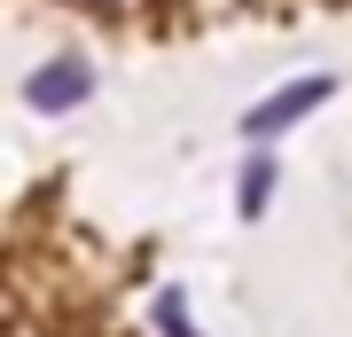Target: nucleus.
<instances>
[{
  "instance_id": "obj_1",
  "label": "nucleus",
  "mask_w": 352,
  "mask_h": 337,
  "mask_svg": "<svg viewBox=\"0 0 352 337\" xmlns=\"http://www.w3.org/2000/svg\"><path fill=\"white\" fill-rule=\"evenodd\" d=\"M314 102H321V87H289V94H274L266 110H251V134H282V125L298 118V110H314Z\"/></svg>"
}]
</instances>
